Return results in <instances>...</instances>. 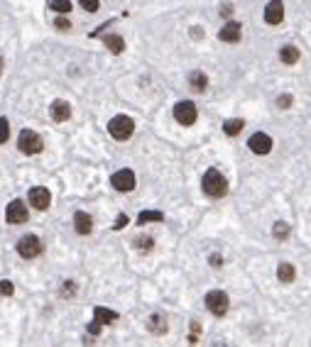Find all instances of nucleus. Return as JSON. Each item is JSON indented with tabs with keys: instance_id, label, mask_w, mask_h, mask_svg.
<instances>
[{
	"instance_id": "obj_27",
	"label": "nucleus",
	"mask_w": 311,
	"mask_h": 347,
	"mask_svg": "<svg viewBox=\"0 0 311 347\" xmlns=\"http://www.w3.org/2000/svg\"><path fill=\"white\" fill-rule=\"evenodd\" d=\"M79 5H81L84 10H88V13H96V10L100 8L98 0H79Z\"/></svg>"
},
{
	"instance_id": "obj_3",
	"label": "nucleus",
	"mask_w": 311,
	"mask_h": 347,
	"mask_svg": "<svg viewBox=\"0 0 311 347\" xmlns=\"http://www.w3.org/2000/svg\"><path fill=\"white\" fill-rule=\"evenodd\" d=\"M17 147L22 154H40L44 149V142L34 130H22L17 137Z\"/></svg>"
},
{
	"instance_id": "obj_31",
	"label": "nucleus",
	"mask_w": 311,
	"mask_h": 347,
	"mask_svg": "<svg viewBox=\"0 0 311 347\" xmlns=\"http://www.w3.org/2000/svg\"><path fill=\"white\" fill-rule=\"evenodd\" d=\"M233 10H235V8H233L230 3H226V5H221V15H223V17H230V15H233Z\"/></svg>"
},
{
	"instance_id": "obj_34",
	"label": "nucleus",
	"mask_w": 311,
	"mask_h": 347,
	"mask_svg": "<svg viewBox=\"0 0 311 347\" xmlns=\"http://www.w3.org/2000/svg\"><path fill=\"white\" fill-rule=\"evenodd\" d=\"M88 333H91V335H98L100 333V323H96V320H93V323L88 325Z\"/></svg>"
},
{
	"instance_id": "obj_29",
	"label": "nucleus",
	"mask_w": 311,
	"mask_h": 347,
	"mask_svg": "<svg viewBox=\"0 0 311 347\" xmlns=\"http://www.w3.org/2000/svg\"><path fill=\"white\" fill-rule=\"evenodd\" d=\"M277 105H280V108H284V110H287V108H292V96H289V93L280 96V98H277Z\"/></svg>"
},
{
	"instance_id": "obj_18",
	"label": "nucleus",
	"mask_w": 311,
	"mask_h": 347,
	"mask_svg": "<svg viewBox=\"0 0 311 347\" xmlns=\"http://www.w3.org/2000/svg\"><path fill=\"white\" fill-rule=\"evenodd\" d=\"M280 59H282V64H289V66H294L299 61V49L294 44H287L280 49Z\"/></svg>"
},
{
	"instance_id": "obj_16",
	"label": "nucleus",
	"mask_w": 311,
	"mask_h": 347,
	"mask_svg": "<svg viewBox=\"0 0 311 347\" xmlns=\"http://www.w3.org/2000/svg\"><path fill=\"white\" fill-rule=\"evenodd\" d=\"M103 44H106L108 52H113V54H123V49H125V40H123L120 34H106V37H103Z\"/></svg>"
},
{
	"instance_id": "obj_33",
	"label": "nucleus",
	"mask_w": 311,
	"mask_h": 347,
	"mask_svg": "<svg viewBox=\"0 0 311 347\" xmlns=\"http://www.w3.org/2000/svg\"><path fill=\"white\" fill-rule=\"evenodd\" d=\"M61 293H64V296H74V281H66L64 289H61Z\"/></svg>"
},
{
	"instance_id": "obj_35",
	"label": "nucleus",
	"mask_w": 311,
	"mask_h": 347,
	"mask_svg": "<svg viewBox=\"0 0 311 347\" xmlns=\"http://www.w3.org/2000/svg\"><path fill=\"white\" fill-rule=\"evenodd\" d=\"M211 264H213V266H221V264H223V259H221L218 254H213V257H211Z\"/></svg>"
},
{
	"instance_id": "obj_15",
	"label": "nucleus",
	"mask_w": 311,
	"mask_h": 347,
	"mask_svg": "<svg viewBox=\"0 0 311 347\" xmlns=\"http://www.w3.org/2000/svg\"><path fill=\"white\" fill-rule=\"evenodd\" d=\"M93 320H96V323H100V325H111V323H115V320H118V313H115V311H111V308L96 305V308H93Z\"/></svg>"
},
{
	"instance_id": "obj_17",
	"label": "nucleus",
	"mask_w": 311,
	"mask_h": 347,
	"mask_svg": "<svg viewBox=\"0 0 311 347\" xmlns=\"http://www.w3.org/2000/svg\"><path fill=\"white\" fill-rule=\"evenodd\" d=\"M189 86H191L196 93H203V91H206V86H209L206 73H203V71H191V73H189Z\"/></svg>"
},
{
	"instance_id": "obj_9",
	"label": "nucleus",
	"mask_w": 311,
	"mask_h": 347,
	"mask_svg": "<svg viewBox=\"0 0 311 347\" xmlns=\"http://www.w3.org/2000/svg\"><path fill=\"white\" fill-rule=\"evenodd\" d=\"M29 203H32V208L47 210L52 203V194L44 186H34V188H29Z\"/></svg>"
},
{
	"instance_id": "obj_14",
	"label": "nucleus",
	"mask_w": 311,
	"mask_h": 347,
	"mask_svg": "<svg viewBox=\"0 0 311 347\" xmlns=\"http://www.w3.org/2000/svg\"><path fill=\"white\" fill-rule=\"evenodd\" d=\"M74 230L79 233V235H88L91 230H93V218L84 213V210H79L76 215H74Z\"/></svg>"
},
{
	"instance_id": "obj_1",
	"label": "nucleus",
	"mask_w": 311,
	"mask_h": 347,
	"mask_svg": "<svg viewBox=\"0 0 311 347\" xmlns=\"http://www.w3.org/2000/svg\"><path fill=\"white\" fill-rule=\"evenodd\" d=\"M201 188H203V194L211 196V198H223L228 194V181L218 169H209L203 174V179H201Z\"/></svg>"
},
{
	"instance_id": "obj_8",
	"label": "nucleus",
	"mask_w": 311,
	"mask_h": 347,
	"mask_svg": "<svg viewBox=\"0 0 311 347\" xmlns=\"http://www.w3.org/2000/svg\"><path fill=\"white\" fill-rule=\"evenodd\" d=\"M111 183H113L115 191H120V194H130L132 188H135V174L130 171V169H120V171H115L113 176H111Z\"/></svg>"
},
{
	"instance_id": "obj_21",
	"label": "nucleus",
	"mask_w": 311,
	"mask_h": 347,
	"mask_svg": "<svg viewBox=\"0 0 311 347\" xmlns=\"http://www.w3.org/2000/svg\"><path fill=\"white\" fill-rule=\"evenodd\" d=\"M137 222L145 225V222H164V213H159V210H142L140 215H137Z\"/></svg>"
},
{
	"instance_id": "obj_28",
	"label": "nucleus",
	"mask_w": 311,
	"mask_h": 347,
	"mask_svg": "<svg viewBox=\"0 0 311 347\" xmlns=\"http://www.w3.org/2000/svg\"><path fill=\"white\" fill-rule=\"evenodd\" d=\"M0 293H3V296H13V293H15L13 281H8V279H3V281H0Z\"/></svg>"
},
{
	"instance_id": "obj_13",
	"label": "nucleus",
	"mask_w": 311,
	"mask_h": 347,
	"mask_svg": "<svg viewBox=\"0 0 311 347\" xmlns=\"http://www.w3.org/2000/svg\"><path fill=\"white\" fill-rule=\"evenodd\" d=\"M49 115H52L54 123H66L71 118V105L66 100H54V103L49 105Z\"/></svg>"
},
{
	"instance_id": "obj_6",
	"label": "nucleus",
	"mask_w": 311,
	"mask_h": 347,
	"mask_svg": "<svg viewBox=\"0 0 311 347\" xmlns=\"http://www.w3.org/2000/svg\"><path fill=\"white\" fill-rule=\"evenodd\" d=\"M228 305H230L228 293H223V291H209L206 293V308L211 311L216 318H223V316H226Z\"/></svg>"
},
{
	"instance_id": "obj_19",
	"label": "nucleus",
	"mask_w": 311,
	"mask_h": 347,
	"mask_svg": "<svg viewBox=\"0 0 311 347\" xmlns=\"http://www.w3.org/2000/svg\"><path fill=\"white\" fill-rule=\"evenodd\" d=\"M294 277H297V272H294V266H292L289 262H282L280 266H277V279H280L282 284H292Z\"/></svg>"
},
{
	"instance_id": "obj_4",
	"label": "nucleus",
	"mask_w": 311,
	"mask_h": 347,
	"mask_svg": "<svg viewBox=\"0 0 311 347\" xmlns=\"http://www.w3.org/2000/svg\"><path fill=\"white\" fill-rule=\"evenodd\" d=\"M198 112H196V105L191 103V100H179L177 105H174V120L179 123V125L184 127H191L196 123Z\"/></svg>"
},
{
	"instance_id": "obj_10",
	"label": "nucleus",
	"mask_w": 311,
	"mask_h": 347,
	"mask_svg": "<svg viewBox=\"0 0 311 347\" xmlns=\"http://www.w3.org/2000/svg\"><path fill=\"white\" fill-rule=\"evenodd\" d=\"M248 147L255 154H269L272 152V137L265 135V132H255L253 137L248 139Z\"/></svg>"
},
{
	"instance_id": "obj_5",
	"label": "nucleus",
	"mask_w": 311,
	"mask_h": 347,
	"mask_svg": "<svg viewBox=\"0 0 311 347\" xmlns=\"http://www.w3.org/2000/svg\"><path fill=\"white\" fill-rule=\"evenodd\" d=\"M42 250H44V245L40 242V237L37 235H25L20 242H17V254L25 257V259H34V257H40Z\"/></svg>"
},
{
	"instance_id": "obj_26",
	"label": "nucleus",
	"mask_w": 311,
	"mask_h": 347,
	"mask_svg": "<svg viewBox=\"0 0 311 347\" xmlns=\"http://www.w3.org/2000/svg\"><path fill=\"white\" fill-rule=\"evenodd\" d=\"M10 137V123H8V118H0V144H5Z\"/></svg>"
},
{
	"instance_id": "obj_12",
	"label": "nucleus",
	"mask_w": 311,
	"mask_h": 347,
	"mask_svg": "<svg viewBox=\"0 0 311 347\" xmlns=\"http://www.w3.org/2000/svg\"><path fill=\"white\" fill-rule=\"evenodd\" d=\"M284 20V3L282 0H269L265 8V22L267 25H280Z\"/></svg>"
},
{
	"instance_id": "obj_32",
	"label": "nucleus",
	"mask_w": 311,
	"mask_h": 347,
	"mask_svg": "<svg viewBox=\"0 0 311 347\" xmlns=\"http://www.w3.org/2000/svg\"><path fill=\"white\" fill-rule=\"evenodd\" d=\"M127 225V215H118V220H115L113 230H120V227H125Z\"/></svg>"
},
{
	"instance_id": "obj_25",
	"label": "nucleus",
	"mask_w": 311,
	"mask_h": 347,
	"mask_svg": "<svg viewBox=\"0 0 311 347\" xmlns=\"http://www.w3.org/2000/svg\"><path fill=\"white\" fill-rule=\"evenodd\" d=\"M135 247L140 252H150L155 247V240H152V237H137V240H135Z\"/></svg>"
},
{
	"instance_id": "obj_30",
	"label": "nucleus",
	"mask_w": 311,
	"mask_h": 347,
	"mask_svg": "<svg viewBox=\"0 0 311 347\" xmlns=\"http://www.w3.org/2000/svg\"><path fill=\"white\" fill-rule=\"evenodd\" d=\"M54 27H57V29H69L71 22L66 20V17H57V20H54Z\"/></svg>"
},
{
	"instance_id": "obj_2",
	"label": "nucleus",
	"mask_w": 311,
	"mask_h": 347,
	"mask_svg": "<svg viewBox=\"0 0 311 347\" xmlns=\"http://www.w3.org/2000/svg\"><path fill=\"white\" fill-rule=\"evenodd\" d=\"M108 132H111L113 139L125 142V139H130L132 132H135V123H132V118H127V115H115L113 120L108 123Z\"/></svg>"
},
{
	"instance_id": "obj_7",
	"label": "nucleus",
	"mask_w": 311,
	"mask_h": 347,
	"mask_svg": "<svg viewBox=\"0 0 311 347\" xmlns=\"http://www.w3.org/2000/svg\"><path fill=\"white\" fill-rule=\"evenodd\" d=\"M5 222H10V225L27 222V203L20 201V198H15L13 203H8V208H5Z\"/></svg>"
},
{
	"instance_id": "obj_36",
	"label": "nucleus",
	"mask_w": 311,
	"mask_h": 347,
	"mask_svg": "<svg viewBox=\"0 0 311 347\" xmlns=\"http://www.w3.org/2000/svg\"><path fill=\"white\" fill-rule=\"evenodd\" d=\"M3 66H5V61H3V56H0V73H3Z\"/></svg>"
},
{
	"instance_id": "obj_23",
	"label": "nucleus",
	"mask_w": 311,
	"mask_h": 347,
	"mask_svg": "<svg viewBox=\"0 0 311 347\" xmlns=\"http://www.w3.org/2000/svg\"><path fill=\"white\" fill-rule=\"evenodd\" d=\"M289 233H292V227H289V222H284V220L274 222V227H272V235L277 237V240H287Z\"/></svg>"
},
{
	"instance_id": "obj_11",
	"label": "nucleus",
	"mask_w": 311,
	"mask_h": 347,
	"mask_svg": "<svg viewBox=\"0 0 311 347\" xmlns=\"http://www.w3.org/2000/svg\"><path fill=\"white\" fill-rule=\"evenodd\" d=\"M240 34H243V25L230 20V22H226V25L221 27L218 40H221V42H228V44H235V42H240Z\"/></svg>"
},
{
	"instance_id": "obj_22",
	"label": "nucleus",
	"mask_w": 311,
	"mask_h": 347,
	"mask_svg": "<svg viewBox=\"0 0 311 347\" xmlns=\"http://www.w3.org/2000/svg\"><path fill=\"white\" fill-rule=\"evenodd\" d=\"M243 120H238V118H233V120H226L223 123V132H226L228 137H235V135H240L243 132Z\"/></svg>"
},
{
	"instance_id": "obj_24",
	"label": "nucleus",
	"mask_w": 311,
	"mask_h": 347,
	"mask_svg": "<svg viewBox=\"0 0 311 347\" xmlns=\"http://www.w3.org/2000/svg\"><path fill=\"white\" fill-rule=\"evenodd\" d=\"M47 8H49V10H54V13H69L71 3H69V0H47Z\"/></svg>"
},
{
	"instance_id": "obj_20",
	"label": "nucleus",
	"mask_w": 311,
	"mask_h": 347,
	"mask_svg": "<svg viewBox=\"0 0 311 347\" xmlns=\"http://www.w3.org/2000/svg\"><path fill=\"white\" fill-rule=\"evenodd\" d=\"M147 328H150V333L164 335V333H167V320L162 318V316H150V320H147Z\"/></svg>"
}]
</instances>
